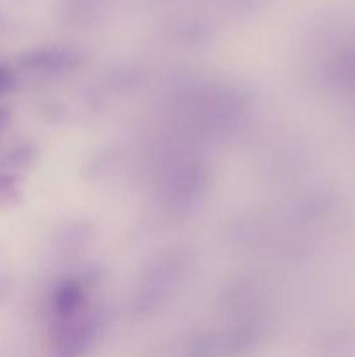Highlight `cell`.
Returning a JSON list of instances; mask_svg holds the SVG:
<instances>
[{
	"label": "cell",
	"instance_id": "7a4b0ae2",
	"mask_svg": "<svg viewBox=\"0 0 355 357\" xmlns=\"http://www.w3.org/2000/svg\"><path fill=\"white\" fill-rule=\"evenodd\" d=\"M13 87V73L6 66H0V94L7 93Z\"/></svg>",
	"mask_w": 355,
	"mask_h": 357
},
{
	"label": "cell",
	"instance_id": "6da1fadb",
	"mask_svg": "<svg viewBox=\"0 0 355 357\" xmlns=\"http://www.w3.org/2000/svg\"><path fill=\"white\" fill-rule=\"evenodd\" d=\"M14 194V180L10 176H0V204L9 201Z\"/></svg>",
	"mask_w": 355,
	"mask_h": 357
},
{
	"label": "cell",
	"instance_id": "3957f363",
	"mask_svg": "<svg viewBox=\"0 0 355 357\" xmlns=\"http://www.w3.org/2000/svg\"><path fill=\"white\" fill-rule=\"evenodd\" d=\"M7 121H9V114H7V110L0 108V132H2V129L6 128Z\"/></svg>",
	"mask_w": 355,
	"mask_h": 357
}]
</instances>
